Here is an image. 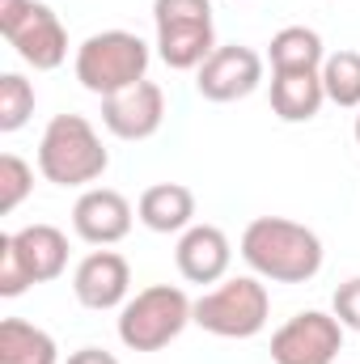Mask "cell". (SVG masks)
Here are the masks:
<instances>
[{"mask_svg":"<svg viewBox=\"0 0 360 364\" xmlns=\"http://www.w3.org/2000/svg\"><path fill=\"white\" fill-rule=\"evenodd\" d=\"M322 90L327 102L360 110V51H331L322 60Z\"/></svg>","mask_w":360,"mask_h":364,"instance_id":"d6986e66","label":"cell"},{"mask_svg":"<svg viewBox=\"0 0 360 364\" xmlns=\"http://www.w3.org/2000/svg\"><path fill=\"white\" fill-rule=\"evenodd\" d=\"M259 85H263V55L242 43L216 47L195 68V90L208 102H238V97H250Z\"/></svg>","mask_w":360,"mask_h":364,"instance_id":"9c48e42d","label":"cell"},{"mask_svg":"<svg viewBox=\"0 0 360 364\" xmlns=\"http://www.w3.org/2000/svg\"><path fill=\"white\" fill-rule=\"evenodd\" d=\"M331 314L344 322V331H360V275L344 279L335 288V301H331Z\"/></svg>","mask_w":360,"mask_h":364,"instance_id":"603a6c76","label":"cell"},{"mask_svg":"<svg viewBox=\"0 0 360 364\" xmlns=\"http://www.w3.org/2000/svg\"><path fill=\"white\" fill-rule=\"evenodd\" d=\"M174 263H179L186 284H221L229 275V263H233V246H229L225 229H216V225H191L179 237Z\"/></svg>","mask_w":360,"mask_h":364,"instance_id":"4fadbf2b","label":"cell"},{"mask_svg":"<svg viewBox=\"0 0 360 364\" xmlns=\"http://www.w3.org/2000/svg\"><path fill=\"white\" fill-rule=\"evenodd\" d=\"M102 123L119 140H149L166 123V93L157 81H140L132 90L102 97Z\"/></svg>","mask_w":360,"mask_h":364,"instance_id":"30bf717a","label":"cell"},{"mask_svg":"<svg viewBox=\"0 0 360 364\" xmlns=\"http://www.w3.org/2000/svg\"><path fill=\"white\" fill-rule=\"evenodd\" d=\"M26 288H30V275H26L17 250H13V237L4 233L0 237V296H21Z\"/></svg>","mask_w":360,"mask_h":364,"instance_id":"7402d4cb","label":"cell"},{"mask_svg":"<svg viewBox=\"0 0 360 364\" xmlns=\"http://www.w3.org/2000/svg\"><path fill=\"white\" fill-rule=\"evenodd\" d=\"M132 220H136V212H132L127 195H119L110 186H85V195L73 203V229L90 246L123 242L132 233Z\"/></svg>","mask_w":360,"mask_h":364,"instance_id":"7c38bea8","label":"cell"},{"mask_svg":"<svg viewBox=\"0 0 360 364\" xmlns=\"http://www.w3.org/2000/svg\"><path fill=\"white\" fill-rule=\"evenodd\" d=\"M242 259L246 267L271 284H309L322 272V237L288 216H255L242 229Z\"/></svg>","mask_w":360,"mask_h":364,"instance_id":"6da1fadb","label":"cell"},{"mask_svg":"<svg viewBox=\"0 0 360 364\" xmlns=\"http://www.w3.org/2000/svg\"><path fill=\"white\" fill-rule=\"evenodd\" d=\"M34 191V170L30 161H21L17 153H4L0 157V212H17L26 203V195Z\"/></svg>","mask_w":360,"mask_h":364,"instance_id":"44dd1931","label":"cell"},{"mask_svg":"<svg viewBox=\"0 0 360 364\" xmlns=\"http://www.w3.org/2000/svg\"><path fill=\"white\" fill-rule=\"evenodd\" d=\"M0 34L34 73H55L68 60V30L43 0H0Z\"/></svg>","mask_w":360,"mask_h":364,"instance_id":"52a82bcc","label":"cell"},{"mask_svg":"<svg viewBox=\"0 0 360 364\" xmlns=\"http://www.w3.org/2000/svg\"><path fill=\"white\" fill-rule=\"evenodd\" d=\"M195 301L179 284H149L119 309V343L127 352H162L191 326Z\"/></svg>","mask_w":360,"mask_h":364,"instance_id":"277c9868","label":"cell"},{"mask_svg":"<svg viewBox=\"0 0 360 364\" xmlns=\"http://www.w3.org/2000/svg\"><path fill=\"white\" fill-rule=\"evenodd\" d=\"M73 292L85 309H123L127 305V292H132V267L119 250H106L97 246L90 250L77 272H73Z\"/></svg>","mask_w":360,"mask_h":364,"instance_id":"8fae6325","label":"cell"},{"mask_svg":"<svg viewBox=\"0 0 360 364\" xmlns=\"http://www.w3.org/2000/svg\"><path fill=\"white\" fill-rule=\"evenodd\" d=\"M64 364H119V360H115L106 348H77V352H73Z\"/></svg>","mask_w":360,"mask_h":364,"instance_id":"cb8c5ba5","label":"cell"},{"mask_svg":"<svg viewBox=\"0 0 360 364\" xmlns=\"http://www.w3.org/2000/svg\"><path fill=\"white\" fill-rule=\"evenodd\" d=\"M157 55L174 73H195L216 51L212 0H153Z\"/></svg>","mask_w":360,"mask_h":364,"instance_id":"8992f818","label":"cell"},{"mask_svg":"<svg viewBox=\"0 0 360 364\" xmlns=\"http://www.w3.org/2000/svg\"><path fill=\"white\" fill-rule=\"evenodd\" d=\"M136 220L153 233H186L195 225V195L182 182H153L140 203H136Z\"/></svg>","mask_w":360,"mask_h":364,"instance_id":"9a60e30c","label":"cell"},{"mask_svg":"<svg viewBox=\"0 0 360 364\" xmlns=\"http://www.w3.org/2000/svg\"><path fill=\"white\" fill-rule=\"evenodd\" d=\"M0 364H60V348L43 326L26 318H4L0 322Z\"/></svg>","mask_w":360,"mask_h":364,"instance_id":"ac0fdd59","label":"cell"},{"mask_svg":"<svg viewBox=\"0 0 360 364\" xmlns=\"http://www.w3.org/2000/svg\"><path fill=\"white\" fill-rule=\"evenodd\" d=\"M9 237H13V250H17L21 267L30 275V284H51V279L64 275V267H68V237H64V229H55L47 220H34V225L17 229Z\"/></svg>","mask_w":360,"mask_h":364,"instance_id":"5bb4252c","label":"cell"},{"mask_svg":"<svg viewBox=\"0 0 360 364\" xmlns=\"http://www.w3.org/2000/svg\"><path fill=\"white\" fill-rule=\"evenodd\" d=\"M149 43L132 30H102V34H90L81 47H77V81L81 90L97 93V97H110L119 90H132L140 81H149Z\"/></svg>","mask_w":360,"mask_h":364,"instance_id":"3957f363","label":"cell"},{"mask_svg":"<svg viewBox=\"0 0 360 364\" xmlns=\"http://www.w3.org/2000/svg\"><path fill=\"white\" fill-rule=\"evenodd\" d=\"M271 318V292L259 275H233L221 279L216 288H208L195 309L191 322L216 339H255Z\"/></svg>","mask_w":360,"mask_h":364,"instance_id":"5b68a950","label":"cell"},{"mask_svg":"<svg viewBox=\"0 0 360 364\" xmlns=\"http://www.w3.org/2000/svg\"><path fill=\"white\" fill-rule=\"evenodd\" d=\"M356 144H360V114H356Z\"/></svg>","mask_w":360,"mask_h":364,"instance_id":"d4e9b609","label":"cell"},{"mask_svg":"<svg viewBox=\"0 0 360 364\" xmlns=\"http://www.w3.org/2000/svg\"><path fill=\"white\" fill-rule=\"evenodd\" d=\"M327 102L322 73H271V110L284 123H309L318 119Z\"/></svg>","mask_w":360,"mask_h":364,"instance_id":"2e32d148","label":"cell"},{"mask_svg":"<svg viewBox=\"0 0 360 364\" xmlns=\"http://www.w3.org/2000/svg\"><path fill=\"white\" fill-rule=\"evenodd\" d=\"M339 352H344V322L322 309H301L271 335L275 364H335Z\"/></svg>","mask_w":360,"mask_h":364,"instance_id":"ba28073f","label":"cell"},{"mask_svg":"<svg viewBox=\"0 0 360 364\" xmlns=\"http://www.w3.org/2000/svg\"><path fill=\"white\" fill-rule=\"evenodd\" d=\"M268 60L271 73H322V60H327L322 34L309 26H284L271 34Z\"/></svg>","mask_w":360,"mask_h":364,"instance_id":"e0dca14e","label":"cell"},{"mask_svg":"<svg viewBox=\"0 0 360 364\" xmlns=\"http://www.w3.org/2000/svg\"><path fill=\"white\" fill-rule=\"evenodd\" d=\"M110 153L85 114H55L38 140V174L55 186H90L106 174Z\"/></svg>","mask_w":360,"mask_h":364,"instance_id":"7a4b0ae2","label":"cell"},{"mask_svg":"<svg viewBox=\"0 0 360 364\" xmlns=\"http://www.w3.org/2000/svg\"><path fill=\"white\" fill-rule=\"evenodd\" d=\"M34 114V85L21 73L0 77V132H21Z\"/></svg>","mask_w":360,"mask_h":364,"instance_id":"ffe728a7","label":"cell"}]
</instances>
